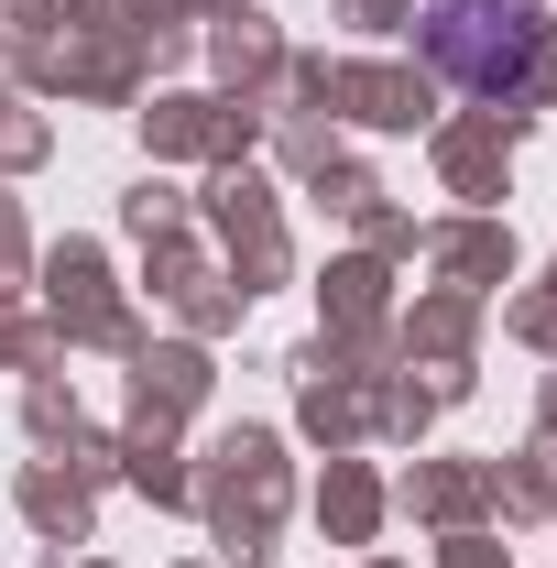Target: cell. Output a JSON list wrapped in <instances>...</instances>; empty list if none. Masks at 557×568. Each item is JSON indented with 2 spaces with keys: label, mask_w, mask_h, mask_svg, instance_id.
Here are the masks:
<instances>
[{
  "label": "cell",
  "mask_w": 557,
  "mask_h": 568,
  "mask_svg": "<svg viewBox=\"0 0 557 568\" xmlns=\"http://www.w3.org/2000/svg\"><path fill=\"white\" fill-rule=\"evenodd\" d=\"M426 44H437V67L459 77V88H525L536 77V0H437L426 11Z\"/></svg>",
  "instance_id": "obj_1"
}]
</instances>
